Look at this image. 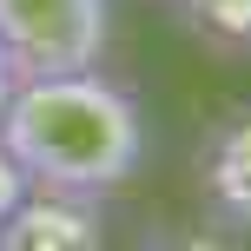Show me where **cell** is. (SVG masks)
<instances>
[{
  "label": "cell",
  "instance_id": "obj_8",
  "mask_svg": "<svg viewBox=\"0 0 251 251\" xmlns=\"http://www.w3.org/2000/svg\"><path fill=\"white\" fill-rule=\"evenodd\" d=\"M13 93H20V73H13V60H7V47H0V119H7V106H13Z\"/></svg>",
  "mask_w": 251,
  "mask_h": 251
},
{
  "label": "cell",
  "instance_id": "obj_2",
  "mask_svg": "<svg viewBox=\"0 0 251 251\" xmlns=\"http://www.w3.org/2000/svg\"><path fill=\"white\" fill-rule=\"evenodd\" d=\"M113 40V0H0V47L20 79L100 73Z\"/></svg>",
  "mask_w": 251,
  "mask_h": 251
},
{
  "label": "cell",
  "instance_id": "obj_1",
  "mask_svg": "<svg viewBox=\"0 0 251 251\" xmlns=\"http://www.w3.org/2000/svg\"><path fill=\"white\" fill-rule=\"evenodd\" d=\"M0 146L20 159L33 192L106 199L146 159V119H139V100L106 73L20 79L0 119Z\"/></svg>",
  "mask_w": 251,
  "mask_h": 251
},
{
  "label": "cell",
  "instance_id": "obj_7",
  "mask_svg": "<svg viewBox=\"0 0 251 251\" xmlns=\"http://www.w3.org/2000/svg\"><path fill=\"white\" fill-rule=\"evenodd\" d=\"M152 251H231V245L212 238V231H199V238H172V245H152Z\"/></svg>",
  "mask_w": 251,
  "mask_h": 251
},
{
  "label": "cell",
  "instance_id": "obj_5",
  "mask_svg": "<svg viewBox=\"0 0 251 251\" xmlns=\"http://www.w3.org/2000/svg\"><path fill=\"white\" fill-rule=\"evenodd\" d=\"M178 26L212 53H251V0H172Z\"/></svg>",
  "mask_w": 251,
  "mask_h": 251
},
{
  "label": "cell",
  "instance_id": "obj_3",
  "mask_svg": "<svg viewBox=\"0 0 251 251\" xmlns=\"http://www.w3.org/2000/svg\"><path fill=\"white\" fill-rule=\"evenodd\" d=\"M0 251H113V245H106L100 199L26 192L20 212L0 225Z\"/></svg>",
  "mask_w": 251,
  "mask_h": 251
},
{
  "label": "cell",
  "instance_id": "obj_4",
  "mask_svg": "<svg viewBox=\"0 0 251 251\" xmlns=\"http://www.w3.org/2000/svg\"><path fill=\"white\" fill-rule=\"evenodd\" d=\"M199 192L225 231H251V106L225 113L199 146Z\"/></svg>",
  "mask_w": 251,
  "mask_h": 251
},
{
  "label": "cell",
  "instance_id": "obj_6",
  "mask_svg": "<svg viewBox=\"0 0 251 251\" xmlns=\"http://www.w3.org/2000/svg\"><path fill=\"white\" fill-rule=\"evenodd\" d=\"M26 192H33V178H26V172H20V159L0 146V225L20 212V199H26Z\"/></svg>",
  "mask_w": 251,
  "mask_h": 251
}]
</instances>
